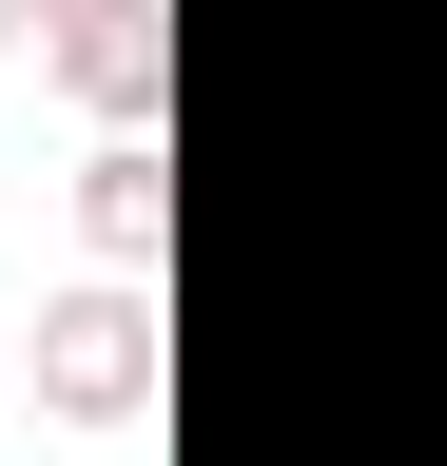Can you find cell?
<instances>
[{
	"label": "cell",
	"instance_id": "1",
	"mask_svg": "<svg viewBox=\"0 0 447 466\" xmlns=\"http://www.w3.org/2000/svg\"><path fill=\"white\" fill-rule=\"evenodd\" d=\"M39 408H78V428H137V408H156V291H78V311L39 330Z\"/></svg>",
	"mask_w": 447,
	"mask_h": 466
},
{
	"label": "cell",
	"instance_id": "2",
	"mask_svg": "<svg viewBox=\"0 0 447 466\" xmlns=\"http://www.w3.org/2000/svg\"><path fill=\"white\" fill-rule=\"evenodd\" d=\"M59 78H78L97 116H117V137H137V116H156V0H97V20L59 39Z\"/></svg>",
	"mask_w": 447,
	"mask_h": 466
},
{
	"label": "cell",
	"instance_id": "3",
	"mask_svg": "<svg viewBox=\"0 0 447 466\" xmlns=\"http://www.w3.org/2000/svg\"><path fill=\"white\" fill-rule=\"evenodd\" d=\"M78 214H97V253H117V291H137V253H156V137H117L78 175Z\"/></svg>",
	"mask_w": 447,
	"mask_h": 466
}]
</instances>
